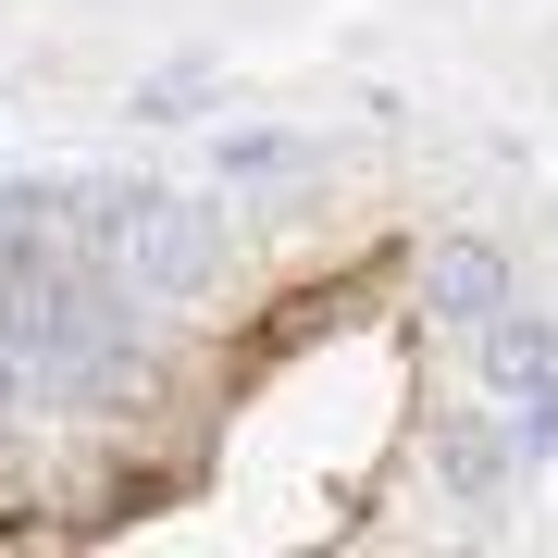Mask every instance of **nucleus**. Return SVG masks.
<instances>
[{
  "label": "nucleus",
  "instance_id": "nucleus-1",
  "mask_svg": "<svg viewBox=\"0 0 558 558\" xmlns=\"http://www.w3.org/2000/svg\"><path fill=\"white\" fill-rule=\"evenodd\" d=\"M435 472L459 509H509V472H521V435H509V398H472L435 422Z\"/></svg>",
  "mask_w": 558,
  "mask_h": 558
},
{
  "label": "nucleus",
  "instance_id": "nucleus-2",
  "mask_svg": "<svg viewBox=\"0 0 558 558\" xmlns=\"http://www.w3.org/2000/svg\"><path fill=\"white\" fill-rule=\"evenodd\" d=\"M422 311H435L447 336H484V323L509 311V260H497V236H435V248H422Z\"/></svg>",
  "mask_w": 558,
  "mask_h": 558
}]
</instances>
